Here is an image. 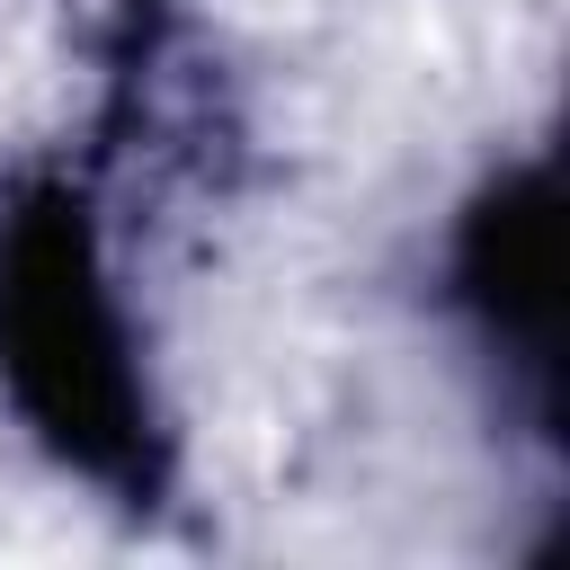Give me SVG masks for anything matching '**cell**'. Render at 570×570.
Returning <instances> with one entry per match:
<instances>
[{
	"mask_svg": "<svg viewBox=\"0 0 570 570\" xmlns=\"http://www.w3.org/2000/svg\"><path fill=\"white\" fill-rule=\"evenodd\" d=\"M0 374L62 463L142 481V383L107 303L98 232L71 187H36L0 223Z\"/></svg>",
	"mask_w": 570,
	"mask_h": 570,
	"instance_id": "cell-1",
	"label": "cell"
},
{
	"mask_svg": "<svg viewBox=\"0 0 570 570\" xmlns=\"http://www.w3.org/2000/svg\"><path fill=\"white\" fill-rule=\"evenodd\" d=\"M454 276H463V303L490 321L499 347H517L525 365H552V338H561V205H552L543 169L499 178L472 205Z\"/></svg>",
	"mask_w": 570,
	"mask_h": 570,
	"instance_id": "cell-2",
	"label": "cell"
}]
</instances>
